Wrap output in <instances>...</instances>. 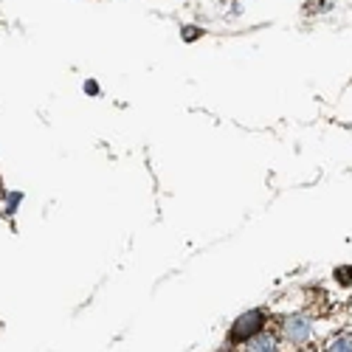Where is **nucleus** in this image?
<instances>
[{
	"mask_svg": "<svg viewBox=\"0 0 352 352\" xmlns=\"http://www.w3.org/2000/svg\"><path fill=\"white\" fill-rule=\"evenodd\" d=\"M203 37V28L200 25H184L181 28V40L184 43H195V40H200Z\"/></svg>",
	"mask_w": 352,
	"mask_h": 352,
	"instance_id": "423d86ee",
	"label": "nucleus"
},
{
	"mask_svg": "<svg viewBox=\"0 0 352 352\" xmlns=\"http://www.w3.org/2000/svg\"><path fill=\"white\" fill-rule=\"evenodd\" d=\"M0 203H3V217L12 220L20 209V203H23V192H3L0 195Z\"/></svg>",
	"mask_w": 352,
	"mask_h": 352,
	"instance_id": "20e7f679",
	"label": "nucleus"
},
{
	"mask_svg": "<svg viewBox=\"0 0 352 352\" xmlns=\"http://www.w3.org/2000/svg\"><path fill=\"white\" fill-rule=\"evenodd\" d=\"M265 324H268V313L265 310H248V313L237 316L234 318V324H231V330H228V344L231 346L245 344L251 336H256L259 330H265Z\"/></svg>",
	"mask_w": 352,
	"mask_h": 352,
	"instance_id": "f257e3e1",
	"label": "nucleus"
},
{
	"mask_svg": "<svg viewBox=\"0 0 352 352\" xmlns=\"http://www.w3.org/2000/svg\"><path fill=\"white\" fill-rule=\"evenodd\" d=\"M336 282L338 285H344V287H352V265H341V268H336Z\"/></svg>",
	"mask_w": 352,
	"mask_h": 352,
	"instance_id": "0eeeda50",
	"label": "nucleus"
},
{
	"mask_svg": "<svg viewBox=\"0 0 352 352\" xmlns=\"http://www.w3.org/2000/svg\"><path fill=\"white\" fill-rule=\"evenodd\" d=\"M82 91H85L87 96H99V94H102V87H99V82H96V79H85Z\"/></svg>",
	"mask_w": 352,
	"mask_h": 352,
	"instance_id": "6e6552de",
	"label": "nucleus"
},
{
	"mask_svg": "<svg viewBox=\"0 0 352 352\" xmlns=\"http://www.w3.org/2000/svg\"><path fill=\"white\" fill-rule=\"evenodd\" d=\"M248 352H276L279 349V336H274L268 327L259 330L256 336H251L245 344H243Z\"/></svg>",
	"mask_w": 352,
	"mask_h": 352,
	"instance_id": "7ed1b4c3",
	"label": "nucleus"
},
{
	"mask_svg": "<svg viewBox=\"0 0 352 352\" xmlns=\"http://www.w3.org/2000/svg\"><path fill=\"white\" fill-rule=\"evenodd\" d=\"M279 336L282 341L293 344V346H305L313 341V318L305 313H287L279 321Z\"/></svg>",
	"mask_w": 352,
	"mask_h": 352,
	"instance_id": "f03ea898",
	"label": "nucleus"
},
{
	"mask_svg": "<svg viewBox=\"0 0 352 352\" xmlns=\"http://www.w3.org/2000/svg\"><path fill=\"white\" fill-rule=\"evenodd\" d=\"M327 349H333V352H352V333L336 336V338L330 341V346H327Z\"/></svg>",
	"mask_w": 352,
	"mask_h": 352,
	"instance_id": "39448f33",
	"label": "nucleus"
}]
</instances>
